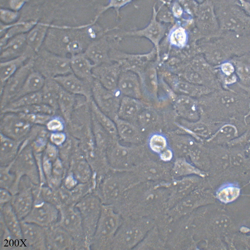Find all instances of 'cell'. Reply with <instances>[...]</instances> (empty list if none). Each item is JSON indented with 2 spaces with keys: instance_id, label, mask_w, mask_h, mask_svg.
<instances>
[{
  "instance_id": "1",
  "label": "cell",
  "mask_w": 250,
  "mask_h": 250,
  "mask_svg": "<svg viewBox=\"0 0 250 250\" xmlns=\"http://www.w3.org/2000/svg\"><path fill=\"white\" fill-rule=\"evenodd\" d=\"M152 219L146 217H123L111 250H134L154 226Z\"/></svg>"
},
{
  "instance_id": "2",
  "label": "cell",
  "mask_w": 250,
  "mask_h": 250,
  "mask_svg": "<svg viewBox=\"0 0 250 250\" xmlns=\"http://www.w3.org/2000/svg\"><path fill=\"white\" fill-rule=\"evenodd\" d=\"M123 220L122 215L113 206L102 205L90 250H111L114 237Z\"/></svg>"
},
{
  "instance_id": "3",
  "label": "cell",
  "mask_w": 250,
  "mask_h": 250,
  "mask_svg": "<svg viewBox=\"0 0 250 250\" xmlns=\"http://www.w3.org/2000/svg\"><path fill=\"white\" fill-rule=\"evenodd\" d=\"M59 218L56 223L74 239L75 250H88L86 245L81 216L75 205H67L59 209Z\"/></svg>"
},
{
  "instance_id": "4",
  "label": "cell",
  "mask_w": 250,
  "mask_h": 250,
  "mask_svg": "<svg viewBox=\"0 0 250 250\" xmlns=\"http://www.w3.org/2000/svg\"><path fill=\"white\" fill-rule=\"evenodd\" d=\"M70 60L53 53L42 52L33 60V69L46 79H54L72 72Z\"/></svg>"
},
{
  "instance_id": "5",
  "label": "cell",
  "mask_w": 250,
  "mask_h": 250,
  "mask_svg": "<svg viewBox=\"0 0 250 250\" xmlns=\"http://www.w3.org/2000/svg\"><path fill=\"white\" fill-rule=\"evenodd\" d=\"M102 205L93 198L85 199L75 205L81 216L85 241L88 250H90Z\"/></svg>"
},
{
  "instance_id": "6",
  "label": "cell",
  "mask_w": 250,
  "mask_h": 250,
  "mask_svg": "<svg viewBox=\"0 0 250 250\" xmlns=\"http://www.w3.org/2000/svg\"><path fill=\"white\" fill-rule=\"evenodd\" d=\"M0 132L11 138L26 139L34 125L19 113L9 112L1 113Z\"/></svg>"
},
{
  "instance_id": "7",
  "label": "cell",
  "mask_w": 250,
  "mask_h": 250,
  "mask_svg": "<svg viewBox=\"0 0 250 250\" xmlns=\"http://www.w3.org/2000/svg\"><path fill=\"white\" fill-rule=\"evenodd\" d=\"M33 60H29L6 82L0 89V110L13 101L20 90L26 78L33 69Z\"/></svg>"
},
{
  "instance_id": "8",
  "label": "cell",
  "mask_w": 250,
  "mask_h": 250,
  "mask_svg": "<svg viewBox=\"0 0 250 250\" xmlns=\"http://www.w3.org/2000/svg\"><path fill=\"white\" fill-rule=\"evenodd\" d=\"M21 148L11 167L16 170L13 172L21 176L26 175L32 181L37 183L39 181L38 171L36 164L35 155L31 145Z\"/></svg>"
},
{
  "instance_id": "9",
  "label": "cell",
  "mask_w": 250,
  "mask_h": 250,
  "mask_svg": "<svg viewBox=\"0 0 250 250\" xmlns=\"http://www.w3.org/2000/svg\"><path fill=\"white\" fill-rule=\"evenodd\" d=\"M120 92L117 89L115 90H108L94 80L92 88V94L98 106L108 112H118L121 101Z\"/></svg>"
},
{
  "instance_id": "10",
  "label": "cell",
  "mask_w": 250,
  "mask_h": 250,
  "mask_svg": "<svg viewBox=\"0 0 250 250\" xmlns=\"http://www.w3.org/2000/svg\"><path fill=\"white\" fill-rule=\"evenodd\" d=\"M122 70L116 62L103 64L95 66L92 70L94 79L106 88L111 90L117 89V84Z\"/></svg>"
},
{
  "instance_id": "11",
  "label": "cell",
  "mask_w": 250,
  "mask_h": 250,
  "mask_svg": "<svg viewBox=\"0 0 250 250\" xmlns=\"http://www.w3.org/2000/svg\"><path fill=\"white\" fill-rule=\"evenodd\" d=\"M54 79L63 89L73 95H80L88 97L92 94L93 83L81 79L72 72Z\"/></svg>"
},
{
  "instance_id": "12",
  "label": "cell",
  "mask_w": 250,
  "mask_h": 250,
  "mask_svg": "<svg viewBox=\"0 0 250 250\" xmlns=\"http://www.w3.org/2000/svg\"><path fill=\"white\" fill-rule=\"evenodd\" d=\"M50 227L47 236L49 248L53 249L75 250L74 239L66 231L57 223Z\"/></svg>"
},
{
  "instance_id": "13",
  "label": "cell",
  "mask_w": 250,
  "mask_h": 250,
  "mask_svg": "<svg viewBox=\"0 0 250 250\" xmlns=\"http://www.w3.org/2000/svg\"><path fill=\"white\" fill-rule=\"evenodd\" d=\"M70 62L72 73L81 79L93 83L94 79L92 71L95 66L85 54L74 55L70 60Z\"/></svg>"
},
{
  "instance_id": "14",
  "label": "cell",
  "mask_w": 250,
  "mask_h": 250,
  "mask_svg": "<svg viewBox=\"0 0 250 250\" xmlns=\"http://www.w3.org/2000/svg\"><path fill=\"white\" fill-rule=\"evenodd\" d=\"M25 140H15L0 133L1 166L7 165L12 163L17 155Z\"/></svg>"
},
{
  "instance_id": "15",
  "label": "cell",
  "mask_w": 250,
  "mask_h": 250,
  "mask_svg": "<svg viewBox=\"0 0 250 250\" xmlns=\"http://www.w3.org/2000/svg\"><path fill=\"white\" fill-rule=\"evenodd\" d=\"M139 85L136 74L129 71H122L117 84V89L122 94L134 98L139 96Z\"/></svg>"
},
{
  "instance_id": "16",
  "label": "cell",
  "mask_w": 250,
  "mask_h": 250,
  "mask_svg": "<svg viewBox=\"0 0 250 250\" xmlns=\"http://www.w3.org/2000/svg\"><path fill=\"white\" fill-rule=\"evenodd\" d=\"M238 122L223 123L213 135L208 139L220 143H229L239 136L240 130L244 127Z\"/></svg>"
},
{
  "instance_id": "17",
  "label": "cell",
  "mask_w": 250,
  "mask_h": 250,
  "mask_svg": "<svg viewBox=\"0 0 250 250\" xmlns=\"http://www.w3.org/2000/svg\"><path fill=\"white\" fill-rule=\"evenodd\" d=\"M30 52L27 51L19 57L1 62L0 89L3 87L6 81L29 61L26 62L30 57Z\"/></svg>"
},
{
  "instance_id": "18",
  "label": "cell",
  "mask_w": 250,
  "mask_h": 250,
  "mask_svg": "<svg viewBox=\"0 0 250 250\" xmlns=\"http://www.w3.org/2000/svg\"><path fill=\"white\" fill-rule=\"evenodd\" d=\"M61 88L54 79H46L44 85L41 90L42 103L55 110L57 109L59 94Z\"/></svg>"
},
{
  "instance_id": "19",
  "label": "cell",
  "mask_w": 250,
  "mask_h": 250,
  "mask_svg": "<svg viewBox=\"0 0 250 250\" xmlns=\"http://www.w3.org/2000/svg\"><path fill=\"white\" fill-rule=\"evenodd\" d=\"M45 80L46 78L42 75L33 69L14 100L25 95L40 91L44 85Z\"/></svg>"
},
{
  "instance_id": "20",
  "label": "cell",
  "mask_w": 250,
  "mask_h": 250,
  "mask_svg": "<svg viewBox=\"0 0 250 250\" xmlns=\"http://www.w3.org/2000/svg\"><path fill=\"white\" fill-rule=\"evenodd\" d=\"M109 50L106 45L96 43L89 47L85 54L95 66L111 62L109 56Z\"/></svg>"
},
{
  "instance_id": "21",
  "label": "cell",
  "mask_w": 250,
  "mask_h": 250,
  "mask_svg": "<svg viewBox=\"0 0 250 250\" xmlns=\"http://www.w3.org/2000/svg\"><path fill=\"white\" fill-rule=\"evenodd\" d=\"M24 38H17L1 48V59L5 61L19 57L27 50Z\"/></svg>"
},
{
  "instance_id": "22",
  "label": "cell",
  "mask_w": 250,
  "mask_h": 250,
  "mask_svg": "<svg viewBox=\"0 0 250 250\" xmlns=\"http://www.w3.org/2000/svg\"><path fill=\"white\" fill-rule=\"evenodd\" d=\"M41 103L42 99L40 91L25 95L12 101L1 110V113Z\"/></svg>"
},
{
  "instance_id": "23",
  "label": "cell",
  "mask_w": 250,
  "mask_h": 250,
  "mask_svg": "<svg viewBox=\"0 0 250 250\" xmlns=\"http://www.w3.org/2000/svg\"><path fill=\"white\" fill-rule=\"evenodd\" d=\"M139 105L135 98L124 96L121 100L118 113L121 117L131 118L137 113Z\"/></svg>"
},
{
  "instance_id": "24",
  "label": "cell",
  "mask_w": 250,
  "mask_h": 250,
  "mask_svg": "<svg viewBox=\"0 0 250 250\" xmlns=\"http://www.w3.org/2000/svg\"><path fill=\"white\" fill-rule=\"evenodd\" d=\"M159 247L160 241L157 231L154 226L134 250L156 249Z\"/></svg>"
},
{
  "instance_id": "25",
  "label": "cell",
  "mask_w": 250,
  "mask_h": 250,
  "mask_svg": "<svg viewBox=\"0 0 250 250\" xmlns=\"http://www.w3.org/2000/svg\"><path fill=\"white\" fill-rule=\"evenodd\" d=\"M240 193L239 188L233 184L224 185L217 191V197L221 202L228 203L235 200Z\"/></svg>"
},
{
  "instance_id": "26",
  "label": "cell",
  "mask_w": 250,
  "mask_h": 250,
  "mask_svg": "<svg viewBox=\"0 0 250 250\" xmlns=\"http://www.w3.org/2000/svg\"><path fill=\"white\" fill-rule=\"evenodd\" d=\"M74 101V95L61 87L59 94L58 106L64 114H66L71 111Z\"/></svg>"
},
{
  "instance_id": "27",
  "label": "cell",
  "mask_w": 250,
  "mask_h": 250,
  "mask_svg": "<svg viewBox=\"0 0 250 250\" xmlns=\"http://www.w3.org/2000/svg\"><path fill=\"white\" fill-rule=\"evenodd\" d=\"M55 110L43 103L36 104L13 110L11 111L24 113H42L51 115Z\"/></svg>"
},
{
  "instance_id": "28",
  "label": "cell",
  "mask_w": 250,
  "mask_h": 250,
  "mask_svg": "<svg viewBox=\"0 0 250 250\" xmlns=\"http://www.w3.org/2000/svg\"><path fill=\"white\" fill-rule=\"evenodd\" d=\"M159 27L158 24L153 21L146 28L135 32L134 34L144 35L156 44L161 34Z\"/></svg>"
},
{
  "instance_id": "29",
  "label": "cell",
  "mask_w": 250,
  "mask_h": 250,
  "mask_svg": "<svg viewBox=\"0 0 250 250\" xmlns=\"http://www.w3.org/2000/svg\"><path fill=\"white\" fill-rule=\"evenodd\" d=\"M32 202L31 196L29 192H24L19 194L15 198L14 203L19 211L24 212L29 210Z\"/></svg>"
},
{
  "instance_id": "30",
  "label": "cell",
  "mask_w": 250,
  "mask_h": 250,
  "mask_svg": "<svg viewBox=\"0 0 250 250\" xmlns=\"http://www.w3.org/2000/svg\"><path fill=\"white\" fill-rule=\"evenodd\" d=\"M1 166L0 168V182L3 187H8L14 181L15 175L10 170L11 164Z\"/></svg>"
},
{
  "instance_id": "31",
  "label": "cell",
  "mask_w": 250,
  "mask_h": 250,
  "mask_svg": "<svg viewBox=\"0 0 250 250\" xmlns=\"http://www.w3.org/2000/svg\"><path fill=\"white\" fill-rule=\"evenodd\" d=\"M33 125L44 126L47 124L50 118V115L42 113H24L19 112Z\"/></svg>"
},
{
  "instance_id": "32",
  "label": "cell",
  "mask_w": 250,
  "mask_h": 250,
  "mask_svg": "<svg viewBox=\"0 0 250 250\" xmlns=\"http://www.w3.org/2000/svg\"><path fill=\"white\" fill-rule=\"evenodd\" d=\"M92 107L99 120L110 132L114 133L116 129L113 123L101 112L95 103L92 102Z\"/></svg>"
},
{
  "instance_id": "33",
  "label": "cell",
  "mask_w": 250,
  "mask_h": 250,
  "mask_svg": "<svg viewBox=\"0 0 250 250\" xmlns=\"http://www.w3.org/2000/svg\"><path fill=\"white\" fill-rule=\"evenodd\" d=\"M170 39L172 44L179 47L183 46L186 39L184 30L180 28L176 29L171 33Z\"/></svg>"
},
{
  "instance_id": "34",
  "label": "cell",
  "mask_w": 250,
  "mask_h": 250,
  "mask_svg": "<svg viewBox=\"0 0 250 250\" xmlns=\"http://www.w3.org/2000/svg\"><path fill=\"white\" fill-rule=\"evenodd\" d=\"M150 145L151 148L154 151L157 152H160L166 146V140L161 135H154L150 139Z\"/></svg>"
},
{
  "instance_id": "35",
  "label": "cell",
  "mask_w": 250,
  "mask_h": 250,
  "mask_svg": "<svg viewBox=\"0 0 250 250\" xmlns=\"http://www.w3.org/2000/svg\"><path fill=\"white\" fill-rule=\"evenodd\" d=\"M117 123L119 132L123 136L131 138L136 133L133 126L129 123L120 121Z\"/></svg>"
},
{
  "instance_id": "36",
  "label": "cell",
  "mask_w": 250,
  "mask_h": 250,
  "mask_svg": "<svg viewBox=\"0 0 250 250\" xmlns=\"http://www.w3.org/2000/svg\"><path fill=\"white\" fill-rule=\"evenodd\" d=\"M46 126L48 130L52 131H60L63 128L62 122L59 120L56 119L52 120L48 122Z\"/></svg>"
},
{
  "instance_id": "37",
  "label": "cell",
  "mask_w": 250,
  "mask_h": 250,
  "mask_svg": "<svg viewBox=\"0 0 250 250\" xmlns=\"http://www.w3.org/2000/svg\"><path fill=\"white\" fill-rule=\"evenodd\" d=\"M51 138L52 141L54 143L59 145L61 144L64 141L65 136L62 133H54L52 134Z\"/></svg>"
},
{
  "instance_id": "38",
  "label": "cell",
  "mask_w": 250,
  "mask_h": 250,
  "mask_svg": "<svg viewBox=\"0 0 250 250\" xmlns=\"http://www.w3.org/2000/svg\"><path fill=\"white\" fill-rule=\"evenodd\" d=\"M1 16H2L3 19L6 22H11L15 19L16 14L12 11H3L1 12Z\"/></svg>"
},
{
  "instance_id": "39",
  "label": "cell",
  "mask_w": 250,
  "mask_h": 250,
  "mask_svg": "<svg viewBox=\"0 0 250 250\" xmlns=\"http://www.w3.org/2000/svg\"><path fill=\"white\" fill-rule=\"evenodd\" d=\"M223 72L226 74L230 75L234 71L233 66L229 63H226L223 64L221 66Z\"/></svg>"
},
{
  "instance_id": "40",
  "label": "cell",
  "mask_w": 250,
  "mask_h": 250,
  "mask_svg": "<svg viewBox=\"0 0 250 250\" xmlns=\"http://www.w3.org/2000/svg\"><path fill=\"white\" fill-rule=\"evenodd\" d=\"M0 193L1 202H3L8 201L10 198V195L5 188H1Z\"/></svg>"
},
{
  "instance_id": "41",
  "label": "cell",
  "mask_w": 250,
  "mask_h": 250,
  "mask_svg": "<svg viewBox=\"0 0 250 250\" xmlns=\"http://www.w3.org/2000/svg\"><path fill=\"white\" fill-rule=\"evenodd\" d=\"M161 158L164 160H170L172 157V153L169 150H167L161 154Z\"/></svg>"
},
{
  "instance_id": "42",
  "label": "cell",
  "mask_w": 250,
  "mask_h": 250,
  "mask_svg": "<svg viewBox=\"0 0 250 250\" xmlns=\"http://www.w3.org/2000/svg\"><path fill=\"white\" fill-rule=\"evenodd\" d=\"M236 78L235 77L233 76L231 77H229L226 80V82L228 83H230L236 81Z\"/></svg>"
}]
</instances>
